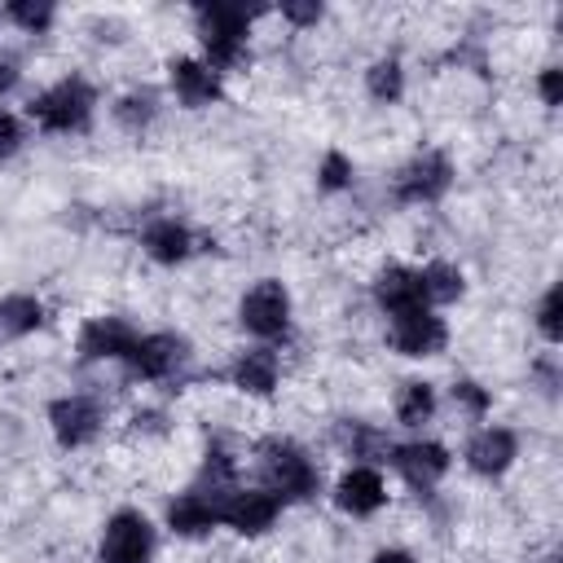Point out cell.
<instances>
[{"label":"cell","instance_id":"4","mask_svg":"<svg viewBox=\"0 0 563 563\" xmlns=\"http://www.w3.org/2000/svg\"><path fill=\"white\" fill-rule=\"evenodd\" d=\"M238 325L264 347L290 334V290L282 277H260L238 299Z\"/></svg>","mask_w":563,"mask_h":563},{"label":"cell","instance_id":"12","mask_svg":"<svg viewBox=\"0 0 563 563\" xmlns=\"http://www.w3.org/2000/svg\"><path fill=\"white\" fill-rule=\"evenodd\" d=\"M515 457H519V435H515L510 427H497V422L479 427V431L466 440V449H462L466 471L479 475V479H501V475L515 466Z\"/></svg>","mask_w":563,"mask_h":563},{"label":"cell","instance_id":"10","mask_svg":"<svg viewBox=\"0 0 563 563\" xmlns=\"http://www.w3.org/2000/svg\"><path fill=\"white\" fill-rule=\"evenodd\" d=\"M101 422H106V413L92 396L70 391V396H57L48 405V431L62 449H88L101 435Z\"/></svg>","mask_w":563,"mask_h":563},{"label":"cell","instance_id":"33","mask_svg":"<svg viewBox=\"0 0 563 563\" xmlns=\"http://www.w3.org/2000/svg\"><path fill=\"white\" fill-rule=\"evenodd\" d=\"M18 79H22V62H18L13 53H0V97H4V92H13V88H18Z\"/></svg>","mask_w":563,"mask_h":563},{"label":"cell","instance_id":"28","mask_svg":"<svg viewBox=\"0 0 563 563\" xmlns=\"http://www.w3.org/2000/svg\"><path fill=\"white\" fill-rule=\"evenodd\" d=\"M559 303H563L559 286H545V295H541V303H537V330H541V339H545L550 347L563 339V312H559Z\"/></svg>","mask_w":563,"mask_h":563},{"label":"cell","instance_id":"25","mask_svg":"<svg viewBox=\"0 0 563 563\" xmlns=\"http://www.w3.org/2000/svg\"><path fill=\"white\" fill-rule=\"evenodd\" d=\"M347 453L361 457V466H374V462H387L391 457V440L378 431V427H365V422H347Z\"/></svg>","mask_w":563,"mask_h":563},{"label":"cell","instance_id":"20","mask_svg":"<svg viewBox=\"0 0 563 563\" xmlns=\"http://www.w3.org/2000/svg\"><path fill=\"white\" fill-rule=\"evenodd\" d=\"M418 282H422V299L427 308H444V303H457L466 295V273L449 260H431L418 268Z\"/></svg>","mask_w":563,"mask_h":563},{"label":"cell","instance_id":"5","mask_svg":"<svg viewBox=\"0 0 563 563\" xmlns=\"http://www.w3.org/2000/svg\"><path fill=\"white\" fill-rule=\"evenodd\" d=\"M154 559V523L123 506L106 519L101 541H97V563H150Z\"/></svg>","mask_w":563,"mask_h":563},{"label":"cell","instance_id":"26","mask_svg":"<svg viewBox=\"0 0 563 563\" xmlns=\"http://www.w3.org/2000/svg\"><path fill=\"white\" fill-rule=\"evenodd\" d=\"M4 18H9L18 31H26V35H44V31L53 26L57 9H53V0H9V4H4Z\"/></svg>","mask_w":563,"mask_h":563},{"label":"cell","instance_id":"17","mask_svg":"<svg viewBox=\"0 0 563 563\" xmlns=\"http://www.w3.org/2000/svg\"><path fill=\"white\" fill-rule=\"evenodd\" d=\"M141 251H145L154 264L176 268V264H185V260L198 251V238H194V229H189L185 220L158 216V220H150V224L141 229Z\"/></svg>","mask_w":563,"mask_h":563},{"label":"cell","instance_id":"23","mask_svg":"<svg viewBox=\"0 0 563 563\" xmlns=\"http://www.w3.org/2000/svg\"><path fill=\"white\" fill-rule=\"evenodd\" d=\"M110 114H114V123H119L123 132L141 136V132L158 119V92H154V88H132V92H123V97L110 106Z\"/></svg>","mask_w":563,"mask_h":563},{"label":"cell","instance_id":"21","mask_svg":"<svg viewBox=\"0 0 563 563\" xmlns=\"http://www.w3.org/2000/svg\"><path fill=\"white\" fill-rule=\"evenodd\" d=\"M396 422L400 427H422V422H431L435 418V383H427V378H405L400 387H396Z\"/></svg>","mask_w":563,"mask_h":563},{"label":"cell","instance_id":"14","mask_svg":"<svg viewBox=\"0 0 563 563\" xmlns=\"http://www.w3.org/2000/svg\"><path fill=\"white\" fill-rule=\"evenodd\" d=\"M167 84H172V92H176V101L185 110H207V106H216L224 97L220 70H211L202 57H185V53L167 62Z\"/></svg>","mask_w":563,"mask_h":563},{"label":"cell","instance_id":"27","mask_svg":"<svg viewBox=\"0 0 563 563\" xmlns=\"http://www.w3.org/2000/svg\"><path fill=\"white\" fill-rule=\"evenodd\" d=\"M352 176H356V167H352V158L343 150H325L321 154V163H317V189L321 194H343L352 185Z\"/></svg>","mask_w":563,"mask_h":563},{"label":"cell","instance_id":"6","mask_svg":"<svg viewBox=\"0 0 563 563\" xmlns=\"http://www.w3.org/2000/svg\"><path fill=\"white\" fill-rule=\"evenodd\" d=\"M189 361V339L172 334V330H154V334H136L132 352L123 356V365L141 378V383H163L176 378Z\"/></svg>","mask_w":563,"mask_h":563},{"label":"cell","instance_id":"11","mask_svg":"<svg viewBox=\"0 0 563 563\" xmlns=\"http://www.w3.org/2000/svg\"><path fill=\"white\" fill-rule=\"evenodd\" d=\"M387 462L396 466V475H400L413 493H431V488L449 475L453 453H449L440 440H409V444H391V457H387Z\"/></svg>","mask_w":563,"mask_h":563},{"label":"cell","instance_id":"16","mask_svg":"<svg viewBox=\"0 0 563 563\" xmlns=\"http://www.w3.org/2000/svg\"><path fill=\"white\" fill-rule=\"evenodd\" d=\"M334 506L343 515H352V519L378 515L387 506V479H383V471L378 466H361V462L347 466L339 475V484H334Z\"/></svg>","mask_w":563,"mask_h":563},{"label":"cell","instance_id":"2","mask_svg":"<svg viewBox=\"0 0 563 563\" xmlns=\"http://www.w3.org/2000/svg\"><path fill=\"white\" fill-rule=\"evenodd\" d=\"M251 26H255V13L242 9V4H198L194 9V31H198V44H202V62L220 75L242 66V57L251 48Z\"/></svg>","mask_w":563,"mask_h":563},{"label":"cell","instance_id":"7","mask_svg":"<svg viewBox=\"0 0 563 563\" xmlns=\"http://www.w3.org/2000/svg\"><path fill=\"white\" fill-rule=\"evenodd\" d=\"M387 343H391V352H400L409 361H427V356L444 352L449 325H444V317L435 308H413V312L387 317Z\"/></svg>","mask_w":563,"mask_h":563},{"label":"cell","instance_id":"22","mask_svg":"<svg viewBox=\"0 0 563 563\" xmlns=\"http://www.w3.org/2000/svg\"><path fill=\"white\" fill-rule=\"evenodd\" d=\"M44 325V303L35 295H4L0 299V339H26Z\"/></svg>","mask_w":563,"mask_h":563},{"label":"cell","instance_id":"29","mask_svg":"<svg viewBox=\"0 0 563 563\" xmlns=\"http://www.w3.org/2000/svg\"><path fill=\"white\" fill-rule=\"evenodd\" d=\"M453 405H457L466 418H484V413L493 409V391H488L484 383H475V378H457V383H453Z\"/></svg>","mask_w":563,"mask_h":563},{"label":"cell","instance_id":"24","mask_svg":"<svg viewBox=\"0 0 563 563\" xmlns=\"http://www.w3.org/2000/svg\"><path fill=\"white\" fill-rule=\"evenodd\" d=\"M365 92L378 106H396L405 97V66H400V57H374L365 66Z\"/></svg>","mask_w":563,"mask_h":563},{"label":"cell","instance_id":"32","mask_svg":"<svg viewBox=\"0 0 563 563\" xmlns=\"http://www.w3.org/2000/svg\"><path fill=\"white\" fill-rule=\"evenodd\" d=\"M282 18H286L290 26H317V22L325 18V9H321L317 0H286V4H282Z\"/></svg>","mask_w":563,"mask_h":563},{"label":"cell","instance_id":"13","mask_svg":"<svg viewBox=\"0 0 563 563\" xmlns=\"http://www.w3.org/2000/svg\"><path fill=\"white\" fill-rule=\"evenodd\" d=\"M224 493V488H220ZM220 493L216 488H189V493H176L167 501V528L172 537H185V541H198V537H211L220 528Z\"/></svg>","mask_w":563,"mask_h":563},{"label":"cell","instance_id":"30","mask_svg":"<svg viewBox=\"0 0 563 563\" xmlns=\"http://www.w3.org/2000/svg\"><path fill=\"white\" fill-rule=\"evenodd\" d=\"M22 145H26V128H22V119L9 114V110H0V163H9Z\"/></svg>","mask_w":563,"mask_h":563},{"label":"cell","instance_id":"34","mask_svg":"<svg viewBox=\"0 0 563 563\" xmlns=\"http://www.w3.org/2000/svg\"><path fill=\"white\" fill-rule=\"evenodd\" d=\"M369 563H422V559L409 554V550H400V545H387V550H378Z\"/></svg>","mask_w":563,"mask_h":563},{"label":"cell","instance_id":"9","mask_svg":"<svg viewBox=\"0 0 563 563\" xmlns=\"http://www.w3.org/2000/svg\"><path fill=\"white\" fill-rule=\"evenodd\" d=\"M282 519V501L268 488H224L220 493V523L233 528L238 537H264Z\"/></svg>","mask_w":563,"mask_h":563},{"label":"cell","instance_id":"18","mask_svg":"<svg viewBox=\"0 0 563 563\" xmlns=\"http://www.w3.org/2000/svg\"><path fill=\"white\" fill-rule=\"evenodd\" d=\"M229 383H233L238 391L255 396V400H268V396L277 391V383H282V361H277V352H273V347H246V352H238L233 365H229Z\"/></svg>","mask_w":563,"mask_h":563},{"label":"cell","instance_id":"15","mask_svg":"<svg viewBox=\"0 0 563 563\" xmlns=\"http://www.w3.org/2000/svg\"><path fill=\"white\" fill-rule=\"evenodd\" d=\"M136 325L128 317H88L79 325V339H75V352L79 361H123L136 343Z\"/></svg>","mask_w":563,"mask_h":563},{"label":"cell","instance_id":"8","mask_svg":"<svg viewBox=\"0 0 563 563\" xmlns=\"http://www.w3.org/2000/svg\"><path fill=\"white\" fill-rule=\"evenodd\" d=\"M453 185V163L444 150H418L400 172H396V198L409 207L440 202Z\"/></svg>","mask_w":563,"mask_h":563},{"label":"cell","instance_id":"1","mask_svg":"<svg viewBox=\"0 0 563 563\" xmlns=\"http://www.w3.org/2000/svg\"><path fill=\"white\" fill-rule=\"evenodd\" d=\"M255 471L264 479L260 488H268L282 506L286 501H308L321 488V471H317L312 453L290 435H264L255 444Z\"/></svg>","mask_w":563,"mask_h":563},{"label":"cell","instance_id":"35","mask_svg":"<svg viewBox=\"0 0 563 563\" xmlns=\"http://www.w3.org/2000/svg\"><path fill=\"white\" fill-rule=\"evenodd\" d=\"M541 563H559V559H541Z\"/></svg>","mask_w":563,"mask_h":563},{"label":"cell","instance_id":"3","mask_svg":"<svg viewBox=\"0 0 563 563\" xmlns=\"http://www.w3.org/2000/svg\"><path fill=\"white\" fill-rule=\"evenodd\" d=\"M31 123L48 136H75V132H88L92 128V114H97V88L84 79V75H66L57 84H48L44 92L31 97L26 106Z\"/></svg>","mask_w":563,"mask_h":563},{"label":"cell","instance_id":"31","mask_svg":"<svg viewBox=\"0 0 563 563\" xmlns=\"http://www.w3.org/2000/svg\"><path fill=\"white\" fill-rule=\"evenodd\" d=\"M537 97H541L545 110H559V101H563V70L559 66H541L537 70Z\"/></svg>","mask_w":563,"mask_h":563},{"label":"cell","instance_id":"19","mask_svg":"<svg viewBox=\"0 0 563 563\" xmlns=\"http://www.w3.org/2000/svg\"><path fill=\"white\" fill-rule=\"evenodd\" d=\"M374 303H378L387 317H400V312L427 308V299H422V282H418V268H409V264H387V268L374 277Z\"/></svg>","mask_w":563,"mask_h":563}]
</instances>
